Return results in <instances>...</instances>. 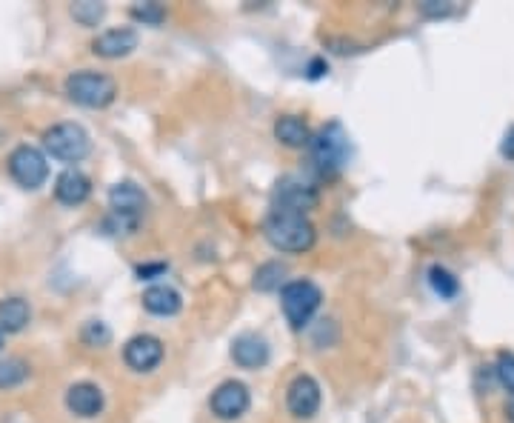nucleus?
Returning <instances> with one entry per match:
<instances>
[{"instance_id":"obj_9","label":"nucleus","mask_w":514,"mask_h":423,"mask_svg":"<svg viewBox=\"0 0 514 423\" xmlns=\"http://www.w3.org/2000/svg\"><path fill=\"white\" fill-rule=\"evenodd\" d=\"M314 206H318V192H314V186H309L303 181H294V178L281 181L272 195V209L301 212V215H306V212Z\"/></svg>"},{"instance_id":"obj_5","label":"nucleus","mask_w":514,"mask_h":423,"mask_svg":"<svg viewBox=\"0 0 514 423\" xmlns=\"http://www.w3.org/2000/svg\"><path fill=\"white\" fill-rule=\"evenodd\" d=\"M44 146L57 161L81 163L89 155L92 141H89V132L81 123H57L44 132Z\"/></svg>"},{"instance_id":"obj_22","label":"nucleus","mask_w":514,"mask_h":423,"mask_svg":"<svg viewBox=\"0 0 514 423\" xmlns=\"http://www.w3.org/2000/svg\"><path fill=\"white\" fill-rule=\"evenodd\" d=\"M104 15H106L104 4H92V0H84V4H74L72 6V17L81 26H97Z\"/></svg>"},{"instance_id":"obj_25","label":"nucleus","mask_w":514,"mask_h":423,"mask_svg":"<svg viewBox=\"0 0 514 423\" xmlns=\"http://www.w3.org/2000/svg\"><path fill=\"white\" fill-rule=\"evenodd\" d=\"M84 340H86L89 346H104V343L112 340V332H109L106 323L92 320V323H86V330H84Z\"/></svg>"},{"instance_id":"obj_19","label":"nucleus","mask_w":514,"mask_h":423,"mask_svg":"<svg viewBox=\"0 0 514 423\" xmlns=\"http://www.w3.org/2000/svg\"><path fill=\"white\" fill-rule=\"evenodd\" d=\"M29 378V363L24 358L0 360V389H15Z\"/></svg>"},{"instance_id":"obj_20","label":"nucleus","mask_w":514,"mask_h":423,"mask_svg":"<svg viewBox=\"0 0 514 423\" xmlns=\"http://www.w3.org/2000/svg\"><path fill=\"white\" fill-rule=\"evenodd\" d=\"M283 275H286V266H283V263H278V261L263 263V266L254 272V290H261V292H274V290H281Z\"/></svg>"},{"instance_id":"obj_23","label":"nucleus","mask_w":514,"mask_h":423,"mask_svg":"<svg viewBox=\"0 0 514 423\" xmlns=\"http://www.w3.org/2000/svg\"><path fill=\"white\" fill-rule=\"evenodd\" d=\"M494 375H498L500 387L509 389V395H514V355L511 352H500L498 363H494Z\"/></svg>"},{"instance_id":"obj_4","label":"nucleus","mask_w":514,"mask_h":423,"mask_svg":"<svg viewBox=\"0 0 514 423\" xmlns=\"http://www.w3.org/2000/svg\"><path fill=\"white\" fill-rule=\"evenodd\" d=\"M309 149H311V158L323 175H334L338 169H343V163L349 158V134L338 121H331L318 134H311Z\"/></svg>"},{"instance_id":"obj_12","label":"nucleus","mask_w":514,"mask_h":423,"mask_svg":"<svg viewBox=\"0 0 514 423\" xmlns=\"http://www.w3.org/2000/svg\"><path fill=\"white\" fill-rule=\"evenodd\" d=\"M137 49V32L129 26H117V29H106L104 34H97V41L92 44V52L101 57H126Z\"/></svg>"},{"instance_id":"obj_29","label":"nucleus","mask_w":514,"mask_h":423,"mask_svg":"<svg viewBox=\"0 0 514 423\" xmlns=\"http://www.w3.org/2000/svg\"><path fill=\"white\" fill-rule=\"evenodd\" d=\"M0 349H4V332H0Z\"/></svg>"},{"instance_id":"obj_11","label":"nucleus","mask_w":514,"mask_h":423,"mask_svg":"<svg viewBox=\"0 0 514 423\" xmlns=\"http://www.w3.org/2000/svg\"><path fill=\"white\" fill-rule=\"evenodd\" d=\"M124 360L134 372H152L163 360V343L154 335H134L124 346Z\"/></svg>"},{"instance_id":"obj_26","label":"nucleus","mask_w":514,"mask_h":423,"mask_svg":"<svg viewBox=\"0 0 514 423\" xmlns=\"http://www.w3.org/2000/svg\"><path fill=\"white\" fill-rule=\"evenodd\" d=\"M500 155L514 161V126H509V132L503 134V143H500Z\"/></svg>"},{"instance_id":"obj_17","label":"nucleus","mask_w":514,"mask_h":423,"mask_svg":"<svg viewBox=\"0 0 514 423\" xmlns=\"http://www.w3.org/2000/svg\"><path fill=\"white\" fill-rule=\"evenodd\" d=\"M274 138L289 149H306L311 143V129L298 114H281L274 121Z\"/></svg>"},{"instance_id":"obj_14","label":"nucleus","mask_w":514,"mask_h":423,"mask_svg":"<svg viewBox=\"0 0 514 423\" xmlns=\"http://www.w3.org/2000/svg\"><path fill=\"white\" fill-rule=\"evenodd\" d=\"M66 407L77 418H97L104 412V392L94 383H74L66 392Z\"/></svg>"},{"instance_id":"obj_2","label":"nucleus","mask_w":514,"mask_h":423,"mask_svg":"<svg viewBox=\"0 0 514 423\" xmlns=\"http://www.w3.org/2000/svg\"><path fill=\"white\" fill-rule=\"evenodd\" d=\"M66 94L86 109H106L117 98V84L104 72L81 69L66 78Z\"/></svg>"},{"instance_id":"obj_1","label":"nucleus","mask_w":514,"mask_h":423,"mask_svg":"<svg viewBox=\"0 0 514 423\" xmlns=\"http://www.w3.org/2000/svg\"><path fill=\"white\" fill-rule=\"evenodd\" d=\"M263 235L274 249L292 252V255L309 252L314 241H318V232H314V226L306 215H301V212H283V209L269 212L263 221Z\"/></svg>"},{"instance_id":"obj_16","label":"nucleus","mask_w":514,"mask_h":423,"mask_svg":"<svg viewBox=\"0 0 514 423\" xmlns=\"http://www.w3.org/2000/svg\"><path fill=\"white\" fill-rule=\"evenodd\" d=\"M232 358L243 369H261L269 360V343L257 335H241L232 343Z\"/></svg>"},{"instance_id":"obj_6","label":"nucleus","mask_w":514,"mask_h":423,"mask_svg":"<svg viewBox=\"0 0 514 423\" xmlns=\"http://www.w3.org/2000/svg\"><path fill=\"white\" fill-rule=\"evenodd\" d=\"M6 163H9V175L24 189H41L49 178L46 155L35 146H17Z\"/></svg>"},{"instance_id":"obj_24","label":"nucleus","mask_w":514,"mask_h":423,"mask_svg":"<svg viewBox=\"0 0 514 423\" xmlns=\"http://www.w3.org/2000/svg\"><path fill=\"white\" fill-rule=\"evenodd\" d=\"M132 17H134V21L149 24V26H157V24H163L166 12H163L161 4H141V6H134V9H132Z\"/></svg>"},{"instance_id":"obj_13","label":"nucleus","mask_w":514,"mask_h":423,"mask_svg":"<svg viewBox=\"0 0 514 423\" xmlns=\"http://www.w3.org/2000/svg\"><path fill=\"white\" fill-rule=\"evenodd\" d=\"M89 195H92V181L81 169H66L54 181V198L64 206H81Z\"/></svg>"},{"instance_id":"obj_15","label":"nucleus","mask_w":514,"mask_h":423,"mask_svg":"<svg viewBox=\"0 0 514 423\" xmlns=\"http://www.w3.org/2000/svg\"><path fill=\"white\" fill-rule=\"evenodd\" d=\"M143 310L157 315V318H172L183 310V298L181 292L174 290V286H166V283H154L143 292Z\"/></svg>"},{"instance_id":"obj_7","label":"nucleus","mask_w":514,"mask_h":423,"mask_svg":"<svg viewBox=\"0 0 514 423\" xmlns=\"http://www.w3.org/2000/svg\"><path fill=\"white\" fill-rule=\"evenodd\" d=\"M249 389L246 383L241 380H223L221 387H217L209 398V409L217 420H237L243 418L246 409H249Z\"/></svg>"},{"instance_id":"obj_27","label":"nucleus","mask_w":514,"mask_h":423,"mask_svg":"<svg viewBox=\"0 0 514 423\" xmlns=\"http://www.w3.org/2000/svg\"><path fill=\"white\" fill-rule=\"evenodd\" d=\"M423 12L426 15H449L451 6H431V0H429V4H423Z\"/></svg>"},{"instance_id":"obj_18","label":"nucleus","mask_w":514,"mask_h":423,"mask_svg":"<svg viewBox=\"0 0 514 423\" xmlns=\"http://www.w3.org/2000/svg\"><path fill=\"white\" fill-rule=\"evenodd\" d=\"M29 303L24 298L0 300V332H21L29 323Z\"/></svg>"},{"instance_id":"obj_3","label":"nucleus","mask_w":514,"mask_h":423,"mask_svg":"<svg viewBox=\"0 0 514 423\" xmlns=\"http://www.w3.org/2000/svg\"><path fill=\"white\" fill-rule=\"evenodd\" d=\"M323 292L311 280H289L281 290V306L292 330H306L314 312L321 310Z\"/></svg>"},{"instance_id":"obj_8","label":"nucleus","mask_w":514,"mask_h":423,"mask_svg":"<svg viewBox=\"0 0 514 423\" xmlns=\"http://www.w3.org/2000/svg\"><path fill=\"white\" fill-rule=\"evenodd\" d=\"M286 407L294 418L309 420L321 409V383L311 375H298L286 389Z\"/></svg>"},{"instance_id":"obj_28","label":"nucleus","mask_w":514,"mask_h":423,"mask_svg":"<svg viewBox=\"0 0 514 423\" xmlns=\"http://www.w3.org/2000/svg\"><path fill=\"white\" fill-rule=\"evenodd\" d=\"M506 415H509V420L514 423V395H511V400H509V407H506Z\"/></svg>"},{"instance_id":"obj_21","label":"nucleus","mask_w":514,"mask_h":423,"mask_svg":"<svg viewBox=\"0 0 514 423\" xmlns=\"http://www.w3.org/2000/svg\"><path fill=\"white\" fill-rule=\"evenodd\" d=\"M429 283H431V290L438 292L440 298H454V295L460 292L458 278H454L449 269H443V266H431L429 269Z\"/></svg>"},{"instance_id":"obj_10","label":"nucleus","mask_w":514,"mask_h":423,"mask_svg":"<svg viewBox=\"0 0 514 423\" xmlns=\"http://www.w3.org/2000/svg\"><path fill=\"white\" fill-rule=\"evenodd\" d=\"M109 206L112 215L126 218L132 223H141L143 212H146V195L141 192V186L132 181H121L109 189Z\"/></svg>"}]
</instances>
